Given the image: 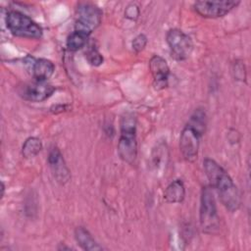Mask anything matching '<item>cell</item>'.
I'll use <instances>...</instances> for the list:
<instances>
[{
	"label": "cell",
	"mask_w": 251,
	"mask_h": 251,
	"mask_svg": "<svg viewBox=\"0 0 251 251\" xmlns=\"http://www.w3.org/2000/svg\"><path fill=\"white\" fill-rule=\"evenodd\" d=\"M54 91L55 87L47 81L34 80L32 82L24 84V86L21 87L19 93L25 100L31 102H41L49 98Z\"/></svg>",
	"instance_id": "obj_9"
},
{
	"label": "cell",
	"mask_w": 251,
	"mask_h": 251,
	"mask_svg": "<svg viewBox=\"0 0 251 251\" xmlns=\"http://www.w3.org/2000/svg\"><path fill=\"white\" fill-rule=\"evenodd\" d=\"M185 197V187L180 179L172 181L165 189L164 198L170 203H180Z\"/></svg>",
	"instance_id": "obj_13"
},
{
	"label": "cell",
	"mask_w": 251,
	"mask_h": 251,
	"mask_svg": "<svg viewBox=\"0 0 251 251\" xmlns=\"http://www.w3.org/2000/svg\"><path fill=\"white\" fill-rule=\"evenodd\" d=\"M200 224L203 231L215 232L220 226L217 204L211 186H204L200 198Z\"/></svg>",
	"instance_id": "obj_4"
},
{
	"label": "cell",
	"mask_w": 251,
	"mask_h": 251,
	"mask_svg": "<svg viewBox=\"0 0 251 251\" xmlns=\"http://www.w3.org/2000/svg\"><path fill=\"white\" fill-rule=\"evenodd\" d=\"M235 69H234V76L238 79H244L245 78V69H244V65L241 63H235L234 65Z\"/></svg>",
	"instance_id": "obj_21"
},
{
	"label": "cell",
	"mask_w": 251,
	"mask_h": 251,
	"mask_svg": "<svg viewBox=\"0 0 251 251\" xmlns=\"http://www.w3.org/2000/svg\"><path fill=\"white\" fill-rule=\"evenodd\" d=\"M149 69L152 74L156 88L166 87L170 75V68L167 61L161 56L155 55L150 59Z\"/></svg>",
	"instance_id": "obj_11"
},
{
	"label": "cell",
	"mask_w": 251,
	"mask_h": 251,
	"mask_svg": "<svg viewBox=\"0 0 251 251\" xmlns=\"http://www.w3.org/2000/svg\"><path fill=\"white\" fill-rule=\"evenodd\" d=\"M166 40L172 56L177 61L186 60L193 50L191 38L180 29H170L167 32Z\"/></svg>",
	"instance_id": "obj_5"
},
{
	"label": "cell",
	"mask_w": 251,
	"mask_h": 251,
	"mask_svg": "<svg viewBox=\"0 0 251 251\" xmlns=\"http://www.w3.org/2000/svg\"><path fill=\"white\" fill-rule=\"evenodd\" d=\"M88 37H89V34L83 31L75 30L69 35L67 39V47L71 51H76L82 48L87 43Z\"/></svg>",
	"instance_id": "obj_16"
},
{
	"label": "cell",
	"mask_w": 251,
	"mask_h": 251,
	"mask_svg": "<svg viewBox=\"0 0 251 251\" xmlns=\"http://www.w3.org/2000/svg\"><path fill=\"white\" fill-rule=\"evenodd\" d=\"M85 58L92 66H99L103 63V56L97 50V48H95V46H90L85 51Z\"/></svg>",
	"instance_id": "obj_18"
},
{
	"label": "cell",
	"mask_w": 251,
	"mask_h": 251,
	"mask_svg": "<svg viewBox=\"0 0 251 251\" xmlns=\"http://www.w3.org/2000/svg\"><path fill=\"white\" fill-rule=\"evenodd\" d=\"M187 125L195 128L198 132L203 134L205 132L206 127V115L205 112L201 109L196 110L193 115L190 117Z\"/></svg>",
	"instance_id": "obj_17"
},
{
	"label": "cell",
	"mask_w": 251,
	"mask_h": 251,
	"mask_svg": "<svg viewBox=\"0 0 251 251\" xmlns=\"http://www.w3.org/2000/svg\"><path fill=\"white\" fill-rule=\"evenodd\" d=\"M6 25L10 32L19 37L37 39L42 36V28L28 16L19 12L7 13Z\"/></svg>",
	"instance_id": "obj_3"
},
{
	"label": "cell",
	"mask_w": 251,
	"mask_h": 251,
	"mask_svg": "<svg viewBox=\"0 0 251 251\" xmlns=\"http://www.w3.org/2000/svg\"><path fill=\"white\" fill-rule=\"evenodd\" d=\"M48 163L57 182L65 184L70 180V171L66 165L61 151L58 148H53L50 151L48 156Z\"/></svg>",
	"instance_id": "obj_10"
},
{
	"label": "cell",
	"mask_w": 251,
	"mask_h": 251,
	"mask_svg": "<svg viewBox=\"0 0 251 251\" xmlns=\"http://www.w3.org/2000/svg\"><path fill=\"white\" fill-rule=\"evenodd\" d=\"M201 136L202 134L189 125H186L181 130L179 137V148L183 158L186 161L193 162L196 160Z\"/></svg>",
	"instance_id": "obj_8"
},
{
	"label": "cell",
	"mask_w": 251,
	"mask_h": 251,
	"mask_svg": "<svg viewBox=\"0 0 251 251\" xmlns=\"http://www.w3.org/2000/svg\"><path fill=\"white\" fill-rule=\"evenodd\" d=\"M235 0H216V1H197L194 3V10L204 18H221L229 13L239 5Z\"/></svg>",
	"instance_id": "obj_7"
},
{
	"label": "cell",
	"mask_w": 251,
	"mask_h": 251,
	"mask_svg": "<svg viewBox=\"0 0 251 251\" xmlns=\"http://www.w3.org/2000/svg\"><path fill=\"white\" fill-rule=\"evenodd\" d=\"M204 170L210 180L211 187H214L224 204L230 212H235L240 207V195L238 189L228 174L214 160H204Z\"/></svg>",
	"instance_id": "obj_1"
},
{
	"label": "cell",
	"mask_w": 251,
	"mask_h": 251,
	"mask_svg": "<svg viewBox=\"0 0 251 251\" xmlns=\"http://www.w3.org/2000/svg\"><path fill=\"white\" fill-rule=\"evenodd\" d=\"M42 149V142L37 137H28L23 144L22 154L25 158L35 157Z\"/></svg>",
	"instance_id": "obj_15"
},
{
	"label": "cell",
	"mask_w": 251,
	"mask_h": 251,
	"mask_svg": "<svg viewBox=\"0 0 251 251\" xmlns=\"http://www.w3.org/2000/svg\"><path fill=\"white\" fill-rule=\"evenodd\" d=\"M75 30L90 34L101 23L102 13L93 4L80 3L76 10Z\"/></svg>",
	"instance_id": "obj_6"
},
{
	"label": "cell",
	"mask_w": 251,
	"mask_h": 251,
	"mask_svg": "<svg viewBox=\"0 0 251 251\" xmlns=\"http://www.w3.org/2000/svg\"><path fill=\"white\" fill-rule=\"evenodd\" d=\"M125 15L126 18H128L130 20H135L139 15V9L136 5L130 4L126 7V9L125 11Z\"/></svg>",
	"instance_id": "obj_20"
},
{
	"label": "cell",
	"mask_w": 251,
	"mask_h": 251,
	"mask_svg": "<svg viewBox=\"0 0 251 251\" xmlns=\"http://www.w3.org/2000/svg\"><path fill=\"white\" fill-rule=\"evenodd\" d=\"M147 44V37L145 34L143 33H140L138 34L137 36H135L132 40V49L135 51V52H140L142 51L145 46Z\"/></svg>",
	"instance_id": "obj_19"
},
{
	"label": "cell",
	"mask_w": 251,
	"mask_h": 251,
	"mask_svg": "<svg viewBox=\"0 0 251 251\" xmlns=\"http://www.w3.org/2000/svg\"><path fill=\"white\" fill-rule=\"evenodd\" d=\"M118 153L121 159L128 164H133L136 159V121L132 114H126L122 118Z\"/></svg>",
	"instance_id": "obj_2"
},
{
	"label": "cell",
	"mask_w": 251,
	"mask_h": 251,
	"mask_svg": "<svg viewBox=\"0 0 251 251\" xmlns=\"http://www.w3.org/2000/svg\"><path fill=\"white\" fill-rule=\"evenodd\" d=\"M31 71L35 80L47 81V79L50 78L53 75L55 71V66L50 60L40 58L32 61Z\"/></svg>",
	"instance_id": "obj_12"
},
{
	"label": "cell",
	"mask_w": 251,
	"mask_h": 251,
	"mask_svg": "<svg viewBox=\"0 0 251 251\" xmlns=\"http://www.w3.org/2000/svg\"><path fill=\"white\" fill-rule=\"evenodd\" d=\"M75 237L77 241V243L83 248L84 250H101L102 246H100L92 237V235L89 233L87 229H85L83 226H78L75 230Z\"/></svg>",
	"instance_id": "obj_14"
}]
</instances>
